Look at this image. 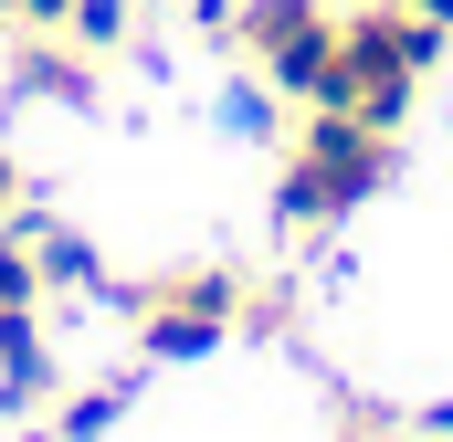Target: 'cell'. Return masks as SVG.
I'll return each mask as SVG.
<instances>
[{
  "instance_id": "3",
  "label": "cell",
  "mask_w": 453,
  "mask_h": 442,
  "mask_svg": "<svg viewBox=\"0 0 453 442\" xmlns=\"http://www.w3.org/2000/svg\"><path fill=\"white\" fill-rule=\"evenodd\" d=\"M127 316H137V358H148V369H190V358H211V347L242 327V274H232V263L158 274V285L127 295Z\"/></svg>"
},
{
  "instance_id": "8",
  "label": "cell",
  "mask_w": 453,
  "mask_h": 442,
  "mask_svg": "<svg viewBox=\"0 0 453 442\" xmlns=\"http://www.w3.org/2000/svg\"><path fill=\"white\" fill-rule=\"evenodd\" d=\"M64 32L106 64V53H127V42H137V0H74V11H64Z\"/></svg>"
},
{
  "instance_id": "15",
  "label": "cell",
  "mask_w": 453,
  "mask_h": 442,
  "mask_svg": "<svg viewBox=\"0 0 453 442\" xmlns=\"http://www.w3.org/2000/svg\"><path fill=\"white\" fill-rule=\"evenodd\" d=\"M411 11H422V21H443V32H453V0H411Z\"/></svg>"
},
{
  "instance_id": "13",
  "label": "cell",
  "mask_w": 453,
  "mask_h": 442,
  "mask_svg": "<svg viewBox=\"0 0 453 442\" xmlns=\"http://www.w3.org/2000/svg\"><path fill=\"white\" fill-rule=\"evenodd\" d=\"M64 11H74V0H21V21H11V32H64Z\"/></svg>"
},
{
  "instance_id": "2",
  "label": "cell",
  "mask_w": 453,
  "mask_h": 442,
  "mask_svg": "<svg viewBox=\"0 0 453 442\" xmlns=\"http://www.w3.org/2000/svg\"><path fill=\"white\" fill-rule=\"evenodd\" d=\"M390 169H401L390 126H369V116H348V106H317V116H306V137L285 148L274 221H285V232H327V221H348L369 190H390Z\"/></svg>"
},
{
  "instance_id": "7",
  "label": "cell",
  "mask_w": 453,
  "mask_h": 442,
  "mask_svg": "<svg viewBox=\"0 0 453 442\" xmlns=\"http://www.w3.org/2000/svg\"><path fill=\"white\" fill-rule=\"evenodd\" d=\"M11 232H21V242H32V274H42V295H53V285H96V253H85V242H74V232H53V221H11Z\"/></svg>"
},
{
  "instance_id": "10",
  "label": "cell",
  "mask_w": 453,
  "mask_h": 442,
  "mask_svg": "<svg viewBox=\"0 0 453 442\" xmlns=\"http://www.w3.org/2000/svg\"><path fill=\"white\" fill-rule=\"evenodd\" d=\"M0 306H42V274H32V242L0 232Z\"/></svg>"
},
{
  "instance_id": "5",
  "label": "cell",
  "mask_w": 453,
  "mask_h": 442,
  "mask_svg": "<svg viewBox=\"0 0 453 442\" xmlns=\"http://www.w3.org/2000/svg\"><path fill=\"white\" fill-rule=\"evenodd\" d=\"M11 95L85 106V95H96V53H85L74 32H64V42H53V32H21V42H11Z\"/></svg>"
},
{
  "instance_id": "1",
  "label": "cell",
  "mask_w": 453,
  "mask_h": 442,
  "mask_svg": "<svg viewBox=\"0 0 453 442\" xmlns=\"http://www.w3.org/2000/svg\"><path fill=\"white\" fill-rule=\"evenodd\" d=\"M443 21H422L411 0H358L338 21V64H327V95L317 106H348L369 126H401V106L422 95V74L443 64Z\"/></svg>"
},
{
  "instance_id": "4",
  "label": "cell",
  "mask_w": 453,
  "mask_h": 442,
  "mask_svg": "<svg viewBox=\"0 0 453 442\" xmlns=\"http://www.w3.org/2000/svg\"><path fill=\"white\" fill-rule=\"evenodd\" d=\"M232 53H242L274 95L317 106V95H327V64H338V11H327V0H232Z\"/></svg>"
},
{
  "instance_id": "11",
  "label": "cell",
  "mask_w": 453,
  "mask_h": 442,
  "mask_svg": "<svg viewBox=\"0 0 453 442\" xmlns=\"http://www.w3.org/2000/svg\"><path fill=\"white\" fill-rule=\"evenodd\" d=\"M232 126H242V137H264V126H274V85H264V74H253V85H232Z\"/></svg>"
},
{
  "instance_id": "9",
  "label": "cell",
  "mask_w": 453,
  "mask_h": 442,
  "mask_svg": "<svg viewBox=\"0 0 453 442\" xmlns=\"http://www.w3.org/2000/svg\"><path fill=\"white\" fill-rule=\"evenodd\" d=\"M116 422H127V390L106 379V390H85V400H64V422H53V442H106Z\"/></svg>"
},
{
  "instance_id": "6",
  "label": "cell",
  "mask_w": 453,
  "mask_h": 442,
  "mask_svg": "<svg viewBox=\"0 0 453 442\" xmlns=\"http://www.w3.org/2000/svg\"><path fill=\"white\" fill-rule=\"evenodd\" d=\"M53 400V337H42V306H0V411H32Z\"/></svg>"
},
{
  "instance_id": "12",
  "label": "cell",
  "mask_w": 453,
  "mask_h": 442,
  "mask_svg": "<svg viewBox=\"0 0 453 442\" xmlns=\"http://www.w3.org/2000/svg\"><path fill=\"white\" fill-rule=\"evenodd\" d=\"M32 211V190H21V158H11V148H0V232H11V221Z\"/></svg>"
},
{
  "instance_id": "16",
  "label": "cell",
  "mask_w": 453,
  "mask_h": 442,
  "mask_svg": "<svg viewBox=\"0 0 453 442\" xmlns=\"http://www.w3.org/2000/svg\"><path fill=\"white\" fill-rule=\"evenodd\" d=\"M0 21H21V0H0Z\"/></svg>"
},
{
  "instance_id": "14",
  "label": "cell",
  "mask_w": 453,
  "mask_h": 442,
  "mask_svg": "<svg viewBox=\"0 0 453 442\" xmlns=\"http://www.w3.org/2000/svg\"><path fill=\"white\" fill-rule=\"evenodd\" d=\"M422 442H453V400H433V411H422Z\"/></svg>"
}]
</instances>
